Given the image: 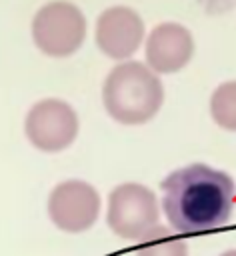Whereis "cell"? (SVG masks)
Returning <instances> with one entry per match:
<instances>
[{"label": "cell", "mask_w": 236, "mask_h": 256, "mask_svg": "<svg viewBox=\"0 0 236 256\" xmlns=\"http://www.w3.org/2000/svg\"><path fill=\"white\" fill-rule=\"evenodd\" d=\"M136 256H188V246L184 238L176 236L170 228L158 224L140 240Z\"/></svg>", "instance_id": "cell-9"}, {"label": "cell", "mask_w": 236, "mask_h": 256, "mask_svg": "<svg viewBox=\"0 0 236 256\" xmlns=\"http://www.w3.org/2000/svg\"><path fill=\"white\" fill-rule=\"evenodd\" d=\"M78 114L60 98H44L32 104L24 118V134L40 152H62L78 136Z\"/></svg>", "instance_id": "cell-5"}, {"label": "cell", "mask_w": 236, "mask_h": 256, "mask_svg": "<svg viewBox=\"0 0 236 256\" xmlns=\"http://www.w3.org/2000/svg\"><path fill=\"white\" fill-rule=\"evenodd\" d=\"M194 54L192 32L178 22L154 26L144 44L146 66L154 74H174L182 70Z\"/></svg>", "instance_id": "cell-8"}, {"label": "cell", "mask_w": 236, "mask_h": 256, "mask_svg": "<svg viewBox=\"0 0 236 256\" xmlns=\"http://www.w3.org/2000/svg\"><path fill=\"white\" fill-rule=\"evenodd\" d=\"M36 48L52 58L72 56L86 38V18L68 0H52L40 6L30 24Z\"/></svg>", "instance_id": "cell-3"}, {"label": "cell", "mask_w": 236, "mask_h": 256, "mask_svg": "<svg viewBox=\"0 0 236 256\" xmlns=\"http://www.w3.org/2000/svg\"><path fill=\"white\" fill-rule=\"evenodd\" d=\"M156 194L138 182H122L108 194L106 224L108 228L130 242H140L160 222Z\"/></svg>", "instance_id": "cell-4"}, {"label": "cell", "mask_w": 236, "mask_h": 256, "mask_svg": "<svg viewBox=\"0 0 236 256\" xmlns=\"http://www.w3.org/2000/svg\"><path fill=\"white\" fill-rule=\"evenodd\" d=\"M162 212L180 234H202L230 222L236 198L234 178L214 166L194 162L170 172L160 184Z\"/></svg>", "instance_id": "cell-1"}, {"label": "cell", "mask_w": 236, "mask_h": 256, "mask_svg": "<svg viewBox=\"0 0 236 256\" xmlns=\"http://www.w3.org/2000/svg\"><path fill=\"white\" fill-rule=\"evenodd\" d=\"M144 40V22L130 6H110L100 12L94 30L98 50L112 60H128Z\"/></svg>", "instance_id": "cell-7"}, {"label": "cell", "mask_w": 236, "mask_h": 256, "mask_svg": "<svg viewBox=\"0 0 236 256\" xmlns=\"http://www.w3.org/2000/svg\"><path fill=\"white\" fill-rule=\"evenodd\" d=\"M46 210L56 228L78 234L94 226L100 214V196L84 180H64L56 184L46 202Z\"/></svg>", "instance_id": "cell-6"}, {"label": "cell", "mask_w": 236, "mask_h": 256, "mask_svg": "<svg viewBox=\"0 0 236 256\" xmlns=\"http://www.w3.org/2000/svg\"><path fill=\"white\" fill-rule=\"evenodd\" d=\"M210 116L220 128L236 132V80L222 82L214 88L210 96Z\"/></svg>", "instance_id": "cell-10"}, {"label": "cell", "mask_w": 236, "mask_h": 256, "mask_svg": "<svg viewBox=\"0 0 236 256\" xmlns=\"http://www.w3.org/2000/svg\"><path fill=\"white\" fill-rule=\"evenodd\" d=\"M220 256H236V248H230V250H226V252H222Z\"/></svg>", "instance_id": "cell-11"}, {"label": "cell", "mask_w": 236, "mask_h": 256, "mask_svg": "<svg viewBox=\"0 0 236 256\" xmlns=\"http://www.w3.org/2000/svg\"><path fill=\"white\" fill-rule=\"evenodd\" d=\"M164 102V86L158 74L138 60L116 64L102 84L106 114L124 126L150 122Z\"/></svg>", "instance_id": "cell-2"}]
</instances>
